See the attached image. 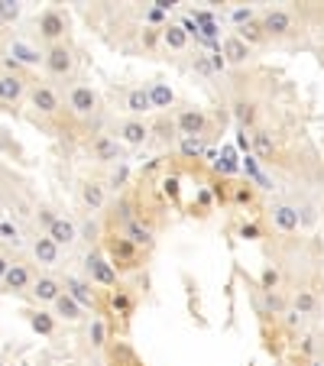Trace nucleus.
Wrapping results in <instances>:
<instances>
[{
  "label": "nucleus",
  "instance_id": "f257e3e1",
  "mask_svg": "<svg viewBox=\"0 0 324 366\" xmlns=\"http://www.w3.org/2000/svg\"><path fill=\"white\" fill-rule=\"evenodd\" d=\"M85 272H88V282H94V285H101V289H110V292L117 289L120 272L114 270V263L108 259V253H104V250H88Z\"/></svg>",
  "mask_w": 324,
  "mask_h": 366
},
{
  "label": "nucleus",
  "instance_id": "f03ea898",
  "mask_svg": "<svg viewBox=\"0 0 324 366\" xmlns=\"http://www.w3.org/2000/svg\"><path fill=\"white\" fill-rule=\"evenodd\" d=\"M104 253H108V259L114 263V270L117 272H130V270H140V250L133 247L123 234H114V237H108V243H104Z\"/></svg>",
  "mask_w": 324,
  "mask_h": 366
},
{
  "label": "nucleus",
  "instance_id": "7ed1b4c3",
  "mask_svg": "<svg viewBox=\"0 0 324 366\" xmlns=\"http://www.w3.org/2000/svg\"><path fill=\"white\" fill-rule=\"evenodd\" d=\"M43 65H45V72H49L52 78H68L72 72H75V55H72V49H68L65 43L49 45V49H45Z\"/></svg>",
  "mask_w": 324,
  "mask_h": 366
},
{
  "label": "nucleus",
  "instance_id": "20e7f679",
  "mask_svg": "<svg viewBox=\"0 0 324 366\" xmlns=\"http://www.w3.org/2000/svg\"><path fill=\"white\" fill-rule=\"evenodd\" d=\"M259 26L266 32V39H282V36H289V32L295 30V17H292V10H285V7H272V10L263 13Z\"/></svg>",
  "mask_w": 324,
  "mask_h": 366
},
{
  "label": "nucleus",
  "instance_id": "39448f33",
  "mask_svg": "<svg viewBox=\"0 0 324 366\" xmlns=\"http://www.w3.org/2000/svg\"><path fill=\"white\" fill-rule=\"evenodd\" d=\"M97 108H101V97H97L94 88L72 85V91H68V110L75 117H91V114H97Z\"/></svg>",
  "mask_w": 324,
  "mask_h": 366
},
{
  "label": "nucleus",
  "instance_id": "423d86ee",
  "mask_svg": "<svg viewBox=\"0 0 324 366\" xmlns=\"http://www.w3.org/2000/svg\"><path fill=\"white\" fill-rule=\"evenodd\" d=\"M36 30H39V36H43L49 45H59L65 39V30H68V17L59 10H45V13H39Z\"/></svg>",
  "mask_w": 324,
  "mask_h": 366
},
{
  "label": "nucleus",
  "instance_id": "0eeeda50",
  "mask_svg": "<svg viewBox=\"0 0 324 366\" xmlns=\"http://www.w3.org/2000/svg\"><path fill=\"white\" fill-rule=\"evenodd\" d=\"M30 104L43 117H52V114L62 110V97H59V91L52 85H36V88H30Z\"/></svg>",
  "mask_w": 324,
  "mask_h": 366
},
{
  "label": "nucleus",
  "instance_id": "6e6552de",
  "mask_svg": "<svg viewBox=\"0 0 324 366\" xmlns=\"http://www.w3.org/2000/svg\"><path fill=\"white\" fill-rule=\"evenodd\" d=\"M175 130H179V140H182V136H205L207 114L198 108H185L182 114L175 117Z\"/></svg>",
  "mask_w": 324,
  "mask_h": 366
},
{
  "label": "nucleus",
  "instance_id": "1a4fd4ad",
  "mask_svg": "<svg viewBox=\"0 0 324 366\" xmlns=\"http://www.w3.org/2000/svg\"><path fill=\"white\" fill-rule=\"evenodd\" d=\"M150 133H152V127L143 117H127L117 127V140L123 146H143V143L150 140Z\"/></svg>",
  "mask_w": 324,
  "mask_h": 366
},
{
  "label": "nucleus",
  "instance_id": "9d476101",
  "mask_svg": "<svg viewBox=\"0 0 324 366\" xmlns=\"http://www.w3.org/2000/svg\"><path fill=\"white\" fill-rule=\"evenodd\" d=\"M123 237L140 250V253H150V250L156 247V230H152V224H146L143 217H136V221H130V224L123 227Z\"/></svg>",
  "mask_w": 324,
  "mask_h": 366
},
{
  "label": "nucleus",
  "instance_id": "9b49d317",
  "mask_svg": "<svg viewBox=\"0 0 324 366\" xmlns=\"http://www.w3.org/2000/svg\"><path fill=\"white\" fill-rule=\"evenodd\" d=\"M272 214V224L279 234H295V230H302V221H298V207L289 205V201H279V205L270 207Z\"/></svg>",
  "mask_w": 324,
  "mask_h": 366
},
{
  "label": "nucleus",
  "instance_id": "f8f14e48",
  "mask_svg": "<svg viewBox=\"0 0 324 366\" xmlns=\"http://www.w3.org/2000/svg\"><path fill=\"white\" fill-rule=\"evenodd\" d=\"M45 234L55 240V247H59V250H62V247L68 250V247H75V243H78V224L72 221V217H55L52 227H49Z\"/></svg>",
  "mask_w": 324,
  "mask_h": 366
},
{
  "label": "nucleus",
  "instance_id": "ddd939ff",
  "mask_svg": "<svg viewBox=\"0 0 324 366\" xmlns=\"http://www.w3.org/2000/svg\"><path fill=\"white\" fill-rule=\"evenodd\" d=\"M62 289H65V295H72L81 308H94V289H91V282L88 279H78V276H65L62 279Z\"/></svg>",
  "mask_w": 324,
  "mask_h": 366
},
{
  "label": "nucleus",
  "instance_id": "4468645a",
  "mask_svg": "<svg viewBox=\"0 0 324 366\" xmlns=\"http://www.w3.org/2000/svg\"><path fill=\"white\" fill-rule=\"evenodd\" d=\"M62 279H55V276H39V279L32 282L30 295L36 298L39 305H55V298L62 295Z\"/></svg>",
  "mask_w": 324,
  "mask_h": 366
},
{
  "label": "nucleus",
  "instance_id": "2eb2a0df",
  "mask_svg": "<svg viewBox=\"0 0 324 366\" xmlns=\"http://www.w3.org/2000/svg\"><path fill=\"white\" fill-rule=\"evenodd\" d=\"M81 205H85L88 211H104V207H108V185L97 182V179H88V182L81 185Z\"/></svg>",
  "mask_w": 324,
  "mask_h": 366
},
{
  "label": "nucleus",
  "instance_id": "dca6fc26",
  "mask_svg": "<svg viewBox=\"0 0 324 366\" xmlns=\"http://www.w3.org/2000/svg\"><path fill=\"white\" fill-rule=\"evenodd\" d=\"M32 259L39 263V266H55L59 263V256H62V250L55 247V240L49 237V234H39V237L32 240Z\"/></svg>",
  "mask_w": 324,
  "mask_h": 366
},
{
  "label": "nucleus",
  "instance_id": "f3484780",
  "mask_svg": "<svg viewBox=\"0 0 324 366\" xmlns=\"http://www.w3.org/2000/svg\"><path fill=\"white\" fill-rule=\"evenodd\" d=\"M91 156H94L97 162H120L123 156H120V140H114V136H108V133H101V136H94L91 140Z\"/></svg>",
  "mask_w": 324,
  "mask_h": 366
},
{
  "label": "nucleus",
  "instance_id": "a211bd4d",
  "mask_svg": "<svg viewBox=\"0 0 324 366\" xmlns=\"http://www.w3.org/2000/svg\"><path fill=\"white\" fill-rule=\"evenodd\" d=\"M221 55H224L227 65H247V59L253 55V49H250V45L240 39L237 32H234V36H227V39H224V45H221Z\"/></svg>",
  "mask_w": 324,
  "mask_h": 366
},
{
  "label": "nucleus",
  "instance_id": "6ab92c4d",
  "mask_svg": "<svg viewBox=\"0 0 324 366\" xmlns=\"http://www.w3.org/2000/svg\"><path fill=\"white\" fill-rule=\"evenodd\" d=\"M23 94H26V78L3 72L0 75V101L3 104H17V101H23Z\"/></svg>",
  "mask_w": 324,
  "mask_h": 366
},
{
  "label": "nucleus",
  "instance_id": "aec40b11",
  "mask_svg": "<svg viewBox=\"0 0 324 366\" xmlns=\"http://www.w3.org/2000/svg\"><path fill=\"white\" fill-rule=\"evenodd\" d=\"M32 282H36V279H32V272L26 270L23 263H13L0 285H3L7 292H26V289H32Z\"/></svg>",
  "mask_w": 324,
  "mask_h": 366
},
{
  "label": "nucleus",
  "instance_id": "412c9836",
  "mask_svg": "<svg viewBox=\"0 0 324 366\" xmlns=\"http://www.w3.org/2000/svg\"><path fill=\"white\" fill-rule=\"evenodd\" d=\"M250 146H253V156H256L259 162H270L272 156H276V140H272L270 130H263V127L253 130V140H250Z\"/></svg>",
  "mask_w": 324,
  "mask_h": 366
},
{
  "label": "nucleus",
  "instance_id": "4be33fe9",
  "mask_svg": "<svg viewBox=\"0 0 324 366\" xmlns=\"http://www.w3.org/2000/svg\"><path fill=\"white\" fill-rule=\"evenodd\" d=\"M123 108H127L130 117H143V114H150V110H152L150 88H133V91H127V101H123Z\"/></svg>",
  "mask_w": 324,
  "mask_h": 366
},
{
  "label": "nucleus",
  "instance_id": "5701e85b",
  "mask_svg": "<svg viewBox=\"0 0 324 366\" xmlns=\"http://www.w3.org/2000/svg\"><path fill=\"white\" fill-rule=\"evenodd\" d=\"M130 221H136V207H133V201L123 194V198H117V205L110 207V230H117V227L123 230Z\"/></svg>",
  "mask_w": 324,
  "mask_h": 366
},
{
  "label": "nucleus",
  "instance_id": "b1692460",
  "mask_svg": "<svg viewBox=\"0 0 324 366\" xmlns=\"http://www.w3.org/2000/svg\"><path fill=\"white\" fill-rule=\"evenodd\" d=\"M159 36H162V45L172 49V52H182L185 45H188V32H185L179 23H165Z\"/></svg>",
  "mask_w": 324,
  "mask_h": 366
},
{
  "label": "nucleus",
  "instance_id": "393cba45",
  "mask_svg": "<svg viewBox=\"0 0 324 366\" xmlns=\"http://www.w3.org/2000/svg\"><path fill=\"white\" fill-rule=\"evenodd\" d=\"M81 312H85V308H81L72 295H65V292L55 298V305H52V314H55V318H62V321H78Z\"/></svg>",
  "mask_w": 324,
  "mask_h": 366
},
{
  "label": "nucleus",
  "instance_id": "a878e982",
  "mask_svg": "<svg viewBox=\"0 0 324 366\" xmlns=\"http://www.w3.org/2000/svg\"><path fill=\"white\" fill-rule=\"evenodd\" d=\"M10 55H13V62H20V65H39L45 59V52H39V49H32L30 43H10Z\"/></svg>",
  "mask_w": 324,
  "mask_h": 366
},
{
  "label": "nucleus",
  "instance_id": "bb28decb",
  "mask_svg": "<svg viewBox=\"0 0 324 366\" xmlns=\"http://www.w3.org/2000/svg\"><path fill=\"white\" fill-rule=\"evenodd\" d=\"M150 101H152V110H165V108H172L175 91L165 85V81H156V85L150 88Z\"/></svg>",
  "mask_w": 324,
  "mask_h": 366
},
{
  "label": "nucleus",
  "instance_id": "cd10ccee",
  "mask_svg": "<svg viewBox=\"0 0 324 366\" xmlns=\"http://www.w3.org/2000/svg\"><path fill=\"white\" fill-rule=\"evenodd\" d=\"M292 308H295V312L302 314H314L318 312V295H314L312 289H298L295 292V298H292Z\"/></svg>",
  "mask_w": 324,
  "mask_h": 366
},
{
  "label": "nucleus",
  "instance_id": "c85d7f7f",
  "mask_svg": "<svg viewBox=\"0 0 324 366\" xmlns=\"http://www.w3.org/2000/svg\"><path fill=\"white\" fill-rule=\"evenodd\" d=\"M110 308H114V312L117 314H123V318H130V314H133V308H136V302H133V295H130L127 289H114L110 292Z\"/></svg>",
  "mask_w": 324,
  "mask_h": 366
},
{
  "label": "nucleus",
  "instance_id": "c756f323",
  "mask_svg": "<svg viewBox=\"0 0 324 366\" xmlns=\"http://www.w3.org/2000/svg\"><path fill=\"white\" fill-rule=\"evenodd\" d=\"M88 340H91L94 350H104V347H108V324H104L101 314L91 318V324H88Z\"/></svg>",
  "mask_w": 324,
  "mask_h": 366
},
{
  "label": "nucleus",
  "instance_id": "7c9ffc66",
  "mask_svg": "<svg viewBox=\"0 0 324 366\" xmlns=\"http://www.w3.org/2000/svg\"><path fill=\"white\" fill-rule=\"evenodd\" d=\"M30 324H32V331H36V334H43V337L55 334V314H49V312H32Z\"/></svg>",
  "mask_w": 324,
  "mask_h": 366
},
{
  "label": "nucleus",
  "instance_id": "2f4dec72",
  "mask_svg": "<svg viewBox=\"0 0 324 366\" xmlns=\"http://www.w3.org/2000/svg\"><path fill=\"white\" fill-rule=\"evenodd\" d=\"M234 117H237L240 127H253V120H256V104L247 101V97H240L237 104H234Z\"/></svg>",
  "mask_w": 324,
  "mask_h": 366
},
{
  "label": "nucleus",
  "instance_id": "473e14b6",
  "mask_svg": "<svg viewBox=\"0 0 324 366\" xmlns=\"http://www.w3.org/2000/svg\"><path fill=\"white\" fill-rule=\"evenodd\" d=\"M127 182H130V165H127V162H117V165L110 169V175H108V182H104V185H110L114 192H123Z\"/></svg>",
  "mask_w": 324,
  "mask_h": 366
},
{
  "label": "nucleus",
  "instance_id": "72a5a7b5",
  "mask_svg": "<svg viewBox=\"0 0 324 366\" xmlns=\"http://www.w3.org/2000/svg\"><path fill=\"white\" fill-rule=\"evenodd\" d=\"M237 36L250 45V49H253V45H259V43H266V32H263V26H259V23H247V26H240Z\"/></svg>",
  "mask_w": 324,
  "mask_h": 366
},
{
  "label": "nucleus",
  "instance_id": "f704fd0d",
  "mask_svg": "<svg viewBox=\"0 0 324 366\" xmlns=\"http://www.w3.org/2000/svg\"><path fill=\"white\" fill-rule=\"evenodd\" d=\"M179 150H182L185 159H198L205 152V136H182L179 140Z\"/></svg>",
  "mask_w": 324,
  "mask_h": 366
},
{
  "label": "nucleus",
  "instance_id": "c9c22d12",
  "mask_svg": "<svg viewBox=\"0 0 324 366\" xmlns=\"http://www.w3.org/2000/svg\"><path fill=\"white\" fill-rule=\"evenodd\" d=\"M259 305H263V312H270V314H285V302H282L279 292H263Z\"/></svg>",
  "mask_w": 324,
  "mask_h": 366
},
{
  "label": "nucleus",
  "instance_id": "e433bc0d",
  "mask_svg": "<svg viewBox=\"0 0 324 366\" xmlns=\"http://www.w3.org/2000/svg\"><path fill=\"white\" fill-rule=\"evenodd\" d=\"M279 270L276 266H263V272H259V289L263 292H276L279 289Z\"/></svg>",
  "mask_w": 324,
  "mask_h": 366
},
{
  "label": "nucleus",
  "instance_id": "4c0bfd02",
  "mask_svg": "<svg viewBox=\"0 0 324 366\" xmlns=\"http://www.w3.org/2000/svg\"><path fill=\"white\" fill-rule=\"evenodd\" d=\"M237 237L240 240H259L263 237V227H259L256 221H243V224L237 227Z\"/></svg>",
  "mask_w": 324,
  "mask_h": 366
},
{
  "label": "nucleus",
  "instance_id": "58836bf2",
  "mask_svg": "<svg viewBox=\"0 0 324 366\" xmlns=\"http://www.w3.org/2000/svg\"><path fill=\"white\" fill-rule=\"evenodd\" d=\"M0 20H3V23H17V20H20V3H13V0H0Z\"/></svg>",
  "mask_w": 324,
  "mask_h": 366
},
{
  "label": "nucleus",
  "instance_id": "ea45409f",
  "mask_svg": "<svg viewBox=\"0 0 324 366\" xmlns=\"http://www.w3.org/2000/svg\"><path fill=\"white\" fill-rule=\"evenodd\" d=\"M162 194H165L169 201L179 198V179H175V175H165V179H162Z\"/></svg>",
  "mask_w": 324,
  "mask_h": 366
},
{
  "label": "nucleus",
  "instance_id": "a19ab883",
  "mask_svg": "<svg viewBox=\"0 0 324 366\" xmlns=\"http://www.w3.org/2000/svg\"><path fill=\"white\" fill-rule=\"evenodd\" d=\"M234 205H253V188L250 185H237L234 188Z\"/></svg>",
  "mask_w": 324,
  "mask_h": 366
},
{
  "label": "nucleus",
  "instance_id": "79ce46f5",
  "mask_svg": "<svg viewBox=\"0 0 324 366\" xmlns=\"http://www.w3.org/2000/svg\"><path fill=\"white\" fill-rule=\"evenodd\" d=\"M230 20L237 23V30H240V26L253 23V10H250V7H247V10H243V7H237V10H230Z\"/></svg>",
  "mask_w": 324,
  "mask_h": 366
},
{
  "label": "nucleus",
  "instance_id": "37998d69",
  "mask_svg": "<svg viewBox=\"0 0 324 366\" xmlns=\"http://www.w3.org/2000/svg\"><path fill=\"white\" fill-rule=\"evenodd\" d=\"M143 20H146V23H156L159 30H162V26H165V23H169V20H165V13H162L159 7H150V10L143 13Z\"/></svg>",
  "mask_w": 324,
  "mask_h": 366
},
{
  "label": "nucleus",
  "instance_id": "c03bdc74",
  "mask_svg": "<svg viewBox=\"0 0 324 366\" xmlns=\"http://www.w3.org/2000/svg\"><path fill=\"white\" fill-rule=\"evenodd\" d=\"M298 221H302V227H312L318 217H314V207L308 205V207H298Z\"/></svg>",
  "mask_w": 324,
  "mask_h": 366
},
{
  "label": "nucleus",
  "instance_id": "a18cd8bd",
  "mask_svg": "<svg viewBox=\"0 0 324 366\" xmlns=\"http://www.w3.org/2000/svg\"><path fill=\"white\" fill-rule=\"evenodd\" d=\"M0 237H3V240H13V243H20V234H17V227H10V224H0Z\"/></svg>",
  "mask_w": 324,
  "mask_h": 366
},
{
  "label": "nucleus",
  "instance_id": "49530a36",
  "mask_svg": "<svg viewBox=\"0 0 324 366\" xmlns=\"http://www.w3.org/2000/svg\"><path fill=\"white\" fill-rule=\"evenodd\" d=\"M194 68H198V72H201V75H211V72H214V65L207 62L205 55H198V59H194Z\"/></svg>",
  "mask_w": 324,
  "mask_h": 366
},
{
  "label": "nucleus",
  "instance_id": "de8ad7c7",
  "mask_svg": "<svg viewBox=\"0 0 324 366\" xmlns=\"http://www.w3.org/2000/svg\"><path fill=\"white\" fill-rule=\"evenodd\" d=\"M36 217H39V221L45 224V230H49V227H52V221H55V214L49 211V207H39V214H36Z\"/></svg>",
  "mask_w": 324,
  "mask_h": 366
},
{
  "label": "nucleus",
  "instance_id": "09e8293b",
  "mask_svg": "<svg viewBox=\"0 0 324 366\" xmlns=\"http://www.w3.org/2000/svg\"><path fill=\"white\" fill-rule=\"evenodd\" d=\"M211 65H214V72H224V68H227L224 55H221V52H214V55H211Z\"/></svg>",
  "mask_w": 324,
  "mask_h": 366
},
{
  "label": "nucleus",
  "instance_id": "8fccbe9b",
  "mask_svg": "<svg viewBox=\"0 0 324 366\" xmlns=\"http://www.w3.org/2000/svg\"><path fill=\"white\" fill-rule=\"evenodd\" d=\"M114 366H140V363L133 360V354H123V360H117V356H114Z\"/></svg>",
  "mask_w": 324,
  "mask_h": 366
},
{
  "label": "nucleus",
  "instance_id": "3c124183",
  "mask_svg": "<svg viewBox=\"0 0 324 366\" xmlns=\"http://www.w3.org/2000/svg\"><path fill=\"white\" fill-rule=\"evenodd\" d=\"M13 263L7 256H3V253H0V282H3V276H7V270H10Z\"/></svg>",
  "mask_w": 324,
  "mask_h": 366
},
{
  "label": "nucleus",
  "instance_id": "603ef678",
  "mask_svg": "<svg viewBox=\"0 0 324 366\" xmlns=\"http://www.w3.org/2000/svg\"><path fill=\"white\" fill-rule=\"evenodd\" d=\"M302 350H305V354H312V350H314V337H305V344H302Z\"/></svg>",
  "mask_w": 324,
  "mask_h": 366
},
{
  "label": "nucleus",
  "instance_id": "864d4df0",
  "mask_svg": "<svg viewBox=\"0 0 324 366\" xmlns=\"http://www.w3.org/2000/svg\"><path fill=\"white\" fill-rule=\"evenodd\" d=\"M308 366H324V363H321V360H312V363H308Z\"/></svg>",
  "mask_w": 324,
  "mask_h": 366
},
{
  "label": "nucleus",
  "instance_id": "5fc2aeb1",
  "mask_svg": "<svg viewBox=\"0 0 324 366\" xmlns=\"http://www.w3.org/2000/svg\"><path fill=\"white\" fill-rule=\"evenodd\" d=\"M3 26H7V23H3V20H0V30H3Z\"/></svg>",
  "mask_w": 324,
  "mask_h": 366
},
{
  "label": "nucleus",
  "instance_id": "6e6d98bb",
  "mask_svg": "<svg viewBox=\"0 0 324 366\" xmlns=\"http://www.w3.org/2000/svg\"><path fill=\"white\" fill-rule=\"evenodd\" d=\"M0 366H7V363H3V360H0Z\"/></svg>",
  "mask_w": 324,
  "mask_h": 366
}]
</instances>
